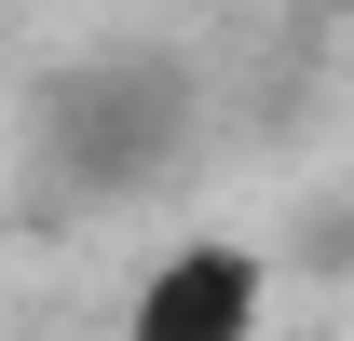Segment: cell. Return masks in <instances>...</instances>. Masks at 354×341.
Masks as SVG:
<instances>
[{
	"label": "cell",
	"instance_id": "6da1fadb",
	"mask_svg": "<svg viewBox=\"0 0 354 341\" xmlns=\"http://www.w3.org/2000/svg\"><path fill=\"white\" fill-rule=\"evenodd\" d=\"M41 150L68 191H95V205H123V191H150V177L191 150V82H177L164 55H109V69H68L41 110Z\"/></svg>",
	"mask_w": 354,
	"mask_h": 341
},
{
	"label": "cell",
	"instance_id": "7a4b0ae2",
	"mask_svg": "<svg viewBox=\"0 0 354 341\" xmlns=\"http://www.w3.org/2000/svg\"><path fill=\"white\" fill-rule=\"evenodd\" d=\"M259 314H272V259L232 246V232H191L136 273L123 341H259Z\"/></svg>",
	"mask_w": 354,
	"mask_h": 341
}]
</instances>
